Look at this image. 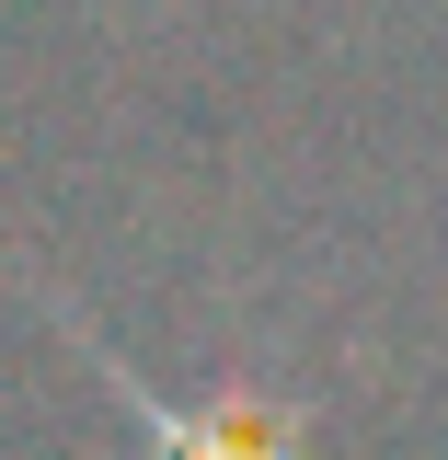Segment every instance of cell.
I'll list each match as a JSON object with an SVG mask.
<instances>
[{"label":"cell","mask_w":448,"mask_h":460,"mask_svg":"<svg viewBox=\"0 0 448 460\" xmlns=\"http://www.w3.org/2000/svg\"><path fill=\"white\" fill-rule=\"evenodd\" d=\"M115 380H127V368H115ZM127 392H138V380H127ZM138 414L162 426V460H299L287 426H265V414H196V426H184V414L150 402V392H138Z\"/></svg>","instance_id":"1"}]
</instances>
